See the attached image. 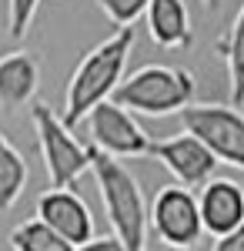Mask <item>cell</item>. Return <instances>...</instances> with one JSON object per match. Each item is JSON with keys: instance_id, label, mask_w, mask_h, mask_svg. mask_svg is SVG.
<instances>
[{"instance_id": "1", "label": "cell", "mask_w": 244, "mask_h": 251, "mask_svg": "<svg viewBox=\"0 0 244 251\" xmlns=\"http://www.w3.org/2000/svg\"><path fill=\"white\" fill-rule=\"evenodd\" d=\"M134 37H137L134 27H117L111 37H104L94 50L84 54V60L71 74L67 94H64V121L71 127H77L100 100L114 97V91L124 80V71H127Z\"/></svg>"}, {"instance_id": "2", "label": "cell", "mask_w": 244, "mask_h": 251, "mask_svg": "<svg viewBox=\"0 0 244 251\" xmlns=\"http://www.w3.org/2000/svg\"><path fill=\"white\" fill-rule=\"evenodd\" d=\"M91 171H94L97 191H100L104 211H107V221H111V231L124 241L127 251H147L150 208L144 201V191H141L137 177L117 157L104 154L100 148H94V154H91Z\"/></svg>"}, {"instance_id": "3", "label": "cell", "mask_w": 244, "mask_h": 251, "mask_svg": "<svg viewBox=\"0 0 244 251\" xmlns=\"http://www.w3.org/2000/svg\"><path fill=\"white\" fill-rule=\"evenodd\" d=\"M194 94H197V80L191 71L171 67V64H144L131 77L121 80V87L114 91V100L127 107L131 114L168 117L191 107Z\"/></svg>"}, {"instance_id": "4", "label": "cell", "mask_w": 244, "mask_h": 251, "mask_svg": "<svg viewBox=\"0 0 244 251\" xmlns=\"http://www.w3.org/2000/svg\"><path fill=\"white\" fill-rule=\"evenodd\" d=\"M30 121L37 131L40 157H44V171L50 188H71L77 184L80 174L91 171V144H80L71 131V124L64 117H57L47 104H34L30 107Z\"/></svg>"}, {"instance_id": "5", "label": "cell", "mask_w": 244, "mask_h": 251, "mask_svg": "<svg viewBox=\"0 0 244 251\" xmlns=\"http://www.w3.org/2000/svg\"><path fill=\"white\" fill-rule=\"evenodd\" d=\"M184 131L201 137L221 164L244 171V111L234 104H191L181 111Z\"/></svg>"}, {"instance_id": "6", "label": "cell", "mask_w": 244, "mask_h": 251, "mask_svg": "<svg viewBox=\"0 0 244 251\" xmlns=\"http://www.w3.org/2000/svg\"><path fill=\"white\" fill-rule=\"evenodd\" d=\"M150 231L157 234L168 248L191 251L201 241V234H204L197 194L191 188H184V184L157 188L154 201H150Z\"/></svg>"}, {"instance_id": "7", "label": "cell", "mask_w": 244, "mask_h": 251, "mask_svg": "<svg viewBox=\"0 0 244 251\" xmlns=\"http://www.w3.org/2000/svg\"><path fill=\"white\" fill-rule=\"evenodd\" d=\"M87 131H91V144L100 148L104 154L117 157V161H131V157L150 154V141L147 131L134 121V114L127 107H121L117 100H100L91 114L84 117Z\"/></svg>"}, {"instance_id": "8", "label": "cell", "mask_w": 244, "mask_h": 251, "mask_svg": "<svg viewBox=\"0 0 244 251\" xmlns=\"http://www.w3.org/2000/svg\"><path fill=\"white\" fill-rule=\"evenodd\" d=\"M150 157L161 161L177 177V184H184V188H204L207 181L214 177V168L221 164L218 157L211 154V148L201 137H194L191 131L164 137V141H154L150 144Z\"/></svg>"}, {"instance_id": "9", "label": "cell", "mask_w": 244, "mask_h": 251, "mask_svg": "<svg viewBox=\"0 0 244 251\" xmlns=\"http://www.w3.org/2000/svg\"><path fill=\"white\" fill-rule=\"evenodd\" d=\"M37 218L47 221L54 231H60L71 245H84L94 238V214L87 208V201L71 188H47L37 198Z\"/></svg>"}, {"instance_id": "10", "label": "cell", "mask_w": 244, "mask_h": 251, "mask_svg": "<svg viewBox=\"0 0 244 251\" xmlns=\"http://www.w3.org/2000/svg\"><path fill=\"white\" fill-rule=\"evenodd\" d=\"M197 204H201L204 231L214 238L244 225V188L231 177H211L197 194Z\"/></svg>"}, {"instance_id": "11", "label": "cell", "mask_w": 244, "mask_h": 251, "mask_svg": "<svg viewBox=\"0 0 244 251\" xmlns=\"http://www.w3.org/2000/svg\"><path fill=\"white\" fill-rule=\"evenodd\" d=\"M40 67L27 50H14L0 57V111H17L24 104H30L37 94Z\"/></svg>"}, {"instance_id": "12", "label": "cell", "mask_w": 244, "mask_h": 251, "mask_svg": "<svg viewBox=\"0 0 244 251\" xmlns=\"http://www.w3.org/2000/svg\"><path fill=\"white\" fill-rule=\"evenodd\" d=\"M144 17H147V34L157 47L177 50V47H191L194 44L191 14H188L184 0H150Z\"/></svg>"}, {"instance_id": "13", "label": "cell", "mask_w": 244, "mask_h": 251, "mask_svg": "<svg viewBox=\"0 0 244 251\" xmlns=\"http://www.w3.org/2000/svg\"><path fill=\"white\" fill-rule=\"evenodd\" d=\"M214 50L221 54L227 67V84H231V104L234 107H244V3L238 10V17L231 20L227 34L218 44Z\"/></svg>"}, {"instance_id": "14", "label": "cell", "mask_w": 244, "mask_h": 251, "mask_svg": "<svg viewBox=\"0 0 244 251\" xmlns=\"http://www.w3.org/2000/svg\"><path fill=\"white\" fill-rule=\"evenodd\" d=\"M27 188V161L20 151L0 134V214L10 211Z\"/></svg>"}, {"instance_id": "15", "label": "cell", "mask_w": 244, "mask_h": 251, "mask_svg": "<svg viewBox=\"0 0 244 251\" xmlns=\"http://www.w3.org/2000/svg\"><path fill=\"white\" fill-rule=\"evenodd\" d=\"M10 251H74V245L64 238L60 231H54L47 221L30 218V221H20L17 228L10 231Z\"/></svg>"}, {"instance_id": "16", "label": "cell", "mask_w": 244, "mask_h": 251, "mask_svg": "<svg viewBox=\"0 0 244 251\" xmlns=\"http://www.w3.org/2000/svg\"><path fill=\"white\" fill-rule=\"evenodd\" d=\"M97 7L111 17L114 27H134L137 17H144L150 0H97Z\"/></svg>"}, {"instance_id": "17", "label": "cell", "mask_w": 244, "mask_h": 251, "mask_svg": "<svg viewBox=\"0 0 244 251\" xmlns=\"http://www.w3.org/2000/svg\"><path fill=\"white\" fill-rule=\"evenodd\" d=\"M37 3L40 0H10L7 7V17H10V40H24L30 24H34V14H37Z\"/></svg>"}, {"instance_id": "18", "label": "cell", "mask_w": 244, "mask_h": 251, "mask_svg": "<svg viewBox=\"0 0 244 251\" xmlns=\"http://www.w3.org/2000/svg\"><path fill=\"white\" fill-rule=\"evenodd\" d=\"M74 251H127L124 248V241L117 238V234H94L91 241H84V245H77Z\"/></svg>"}, {"instance_id": "19", "label": "cell", "mask_w": 244, "mask_h": 251, "mask_svg": "<svg viewBox=\"0 0 244 251\" xmlns=\"http://www.w3.org/2000/svg\"><path fill=\"white\" fill-rule=\"evenodd\" d=\"M211 251H244V225L221 234V238H214V248Z\"/></svg>"}, {"instance_id": "20", "label": "cell", "mask_w": 244, "mask_h": 251, "mask_svg": "<svg viewBox=\"0 0 244 251\" xmlns=\"http://www.w3.org/2000/svg\"><path fill=\"white\" fill-rule=\"evenodd\" d=\"M201 3H207V7H214V3H218V0H201Z\"/></svg>"}]
</instances>
